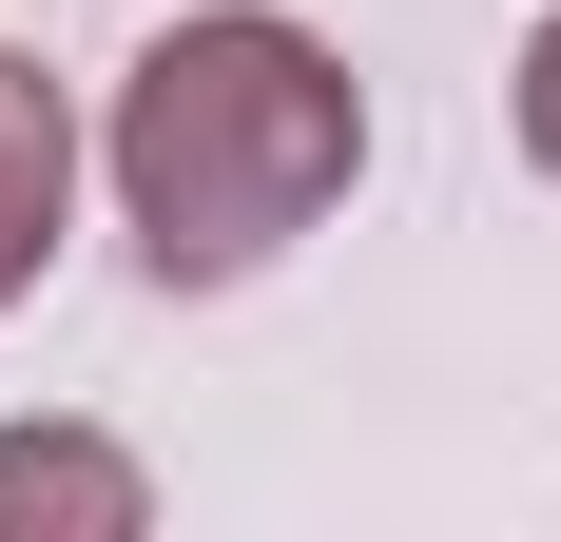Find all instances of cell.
Listing matches in <instances>:
<instances>
[{"mask_svg":"<svg viewBox=\"0 0 561 542\" xmlns=\"http://www.w3.org/2000/svg\"><path fill=\"white\" fill-rule=\"evenodd\" d=\"M348 174H368V98H348V58L310 20L194 0V20L136 39V78H116V214H136V252L174 291L272 271Z\"/></svg>","mask_w":561,"mask_h":542,"instance_id":"obj_1","label":"cell"},{"mask_svg":"<svg viewBox=\"0 0 561 542\" xmlns=\"http://www.w3.org/2000/svg\"><path fill=\"white\" fill-rule=\"evenodd\" d=\"M58 214H78V98H58L39 58L0 39V310L39 291V252H58Z\"/></svg>","mask_w":561,"mask_h":542,"instance_id":"obj_2","label":"cell"},{"mask_svg":"<svg viewBox=\"0 0 561 542\" xmlns=\"http://www.w3.org/2000/svg\"><path fill=\"white\" fill-rule=\"evenodd\" d=\"M39 523H78V542H136V523H156L136 445H98V427H0V542H39Z\"/></svg>","mask_w":561,"mask_h":542,"instance_id":"obj_3","label":"cell"},{"mask_svg":"<svg viewBox=\"0 0 561 542\" xmlns=\"http://www.w3.org/2000/svg\"><path fill=\"white\" fill-rule=\"evenodd\" d=\"M523 156L561 174V20H542V39H523Z\"/></svg>","mask_w":561,"mask_h":542,"instance_id":"obj_4","label":"cell"}]
</instances>
